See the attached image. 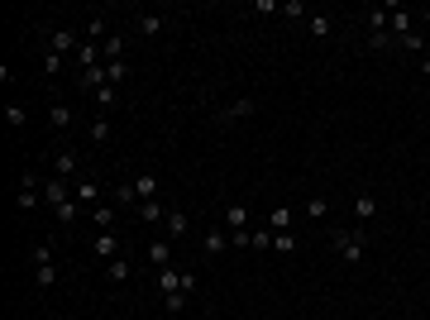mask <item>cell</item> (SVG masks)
Returning a JSON list of instances; mask_svg holds the SVG:
<instances>
[{
    "label": "cell",
    "mask_w": 430,
    "mask_h": 320,
    "mask_svg": "<svg viewBox=\"0 0 430 320\" xmlns=\"http://www.w3.org/2000/svg\"><path fill=\"white\" fill-rule=\"evenodd\" d=\"M106 77H110V87L129 82V62H124V58H120V62H106Z\"/></svg>",
    "instance_id": "obj_31"
},
{
    "label": "cell",
    "mask_w": 430,
    "mask_h": 320,
    "mask_svg": "<svg viewBox=\"0 0 430 320\" xmlns=\"http://www.w3.org/2000/svg\"><path fill=\"white\" fill-rule=\"evenodd\" d=\"M187 229H192V215L182 206H168V239H187Z\"/></svg>",
    "instance_id": "obj_8"
},
{
    "label": "cell",
    "mask_w": 430,
    "mask_h": 320,
    "mask_svg": "<svg viewBox=\"0 0 430 320\" xmlns=\"http://www.w3.org/2000/svg\"><path fill=\"white\" fill-rule=\"evenodd\" d=\"M363 43H368L373 53H387V48H397V38H392V29H378V34H368Z\"/></svg>",
    "instance_id": "obj_25"
},
{
    "label": "cell",
    "mask_w": 430,
    "mask_h": 320,
    "mask_svg": "<svg viewBox=\"0 0 430 320\" xmlns=\"http://www.w3.org/2000/svg\"><path fill=\"white\" fill-rule=\"evenodd\" d=\"M426 43H430V38L421 34V29H416V34H407V38H397V48H411V53H421Z\"/></svg>",
    "instance_id": "obj_37"
},
{
    "label": "cell",
    "mask_w": 430,
    "mask_h": 320,
    "mask_svg": "<svg viewBox=\"0 0 430 320\" xmlns=\"http://www.w3.org/2000/svg\"><path fill=\"white\" fill-rule=\"evenodd\" d=\"M91 249H96V253H101V258H120V249H124V244H120V234H115V229H96V239H91Z\"/></svg>",
    "instance_id": "obj_7"
},
{
    "label": "cell",
    "mask_w": 430,
    "mask_h": 320,
    "mask_svg": "<svg viewBox=\"0 0 430 320\" xmlns=\"http://www.w3.org/2000/svg\"><path fill=\"white\" fill-rule=\"evenodd\" d=\"M91 220L96 229H115V206H91Z\"/></svg>",
    "instance_id": "obj_30"
},
{
    "label": "cell",
    "mask_w": 430,
    "mask_h": 320,
    "mask_svg": "<svg viewBox=\"0 0 430 320\" xmlns=\"http://www.w3.org/2000/svg\"><path fill=\"white\" fill-rule=\"evenodd\" d=\"M278 14H282V19H306V5H302V0H282Z\"/></svg>",
    "instance_id": "obj_32"
},
{
    "label": "cell",
    "mask_w": 430,
    "mask_h": 320,
    "mask_svg": "<svg viewBox=\"0 0 430 320\" xmlns=\"http://www.w3.org/2000/svg\"><path fill=\"white\" fill-rule=\"evenodd\" d=\"M306 29H311V38H335V14H311Z\"/></svg>",
    "instance_id": "obj_17"
},
{
    "label": "cell",
    "mask_w": 430,
    "mask_h": 320,
    "mask_svg": "<svg viewBox=\"0 0 430 320\" xmlns=\"http://www.w3.org/2000/svg\"><path fill=\"white\" fill-rule=\"evenodd\" d=\"M225 229L234 234V229H249V211L244 206H225Z\"/></svg>",
    "instance_id": "obj_23"
},
{
    "label": "cell",
    "mask_w": 430,
    "mask_h": 320,
    "mask_svg": "<svg viewBox=\"0 0 430 320\" xmlns=\"http://www.w3.org/2000/svg\"><path fill=\"white\" fill-rule=\"evenodd\" d=\"M387 24H392V38L416 34V14H411V10H392V19H387Z\"/></svg>",
    "instance_id": "obj_10"
},
{
    "label": "cell",
    "mask_w": 430,
    "mask_h": 320,
    "mask_svg": "<svg viewBox=\"0 0 430 320\" xmlns=\"http://www.w3.org/2000/svg\"><path fill=\"white\" fill-rule=\"evenodd\" d=\"M67 201H77V196H72V187H67L63 177H43V206H53V211H58V206H67Z\"/></svg>",
    "instance_id": "obj_5"
},
{
    "label": "cell",
    "mask_w": 430,
    "mask_h": 320,
    "mask_svg": "<svg viewBox=\"0 0 430 320\" xmlns=\"http://www.w3.org/2000/svg\"><path fill=\"white\" fill-rule=\"evenodd\" d=\"M77 211H82V206H77V201H67V206H58V225H72V220H77Z\"/></svg>",
    "instance_id": "obj_39"
},
{
    "label": "cell",
    "mask_w": 430,
    "mask_h": 320,
    "mask_svg": "<svg viewBox=\"0 0 430 320\" xmlns=\"http://www.w3.org/2000/svg\"><path fill=\"white\" fill-rule=\"evenodd\" d=\"M330 249H335V258L339 263H363V253H368V234L363 229H330Z\"/></svg>",
    "instance_id": "obj_1"
},
{
    "label": "cell",
    "mask_w": 430,
    "mask_h": 320,
    "mask_svg": "<svg viewBox=\"0 0 430 320\" xmlns=\"http://www.w3.org/2000/svg\"><path fill=\"white\" fill-rule=\"evenodd\" d=\"M373 215H378V196L373 192H359L354 196V220H373Z\"/></svg>",
    "instance_id": "obj_18"
},
{
    "label": "cell",
    "mask_w": 430,
    "mask_h": 320,
    "mask_svg": "<svg viewBox=\"0 0 430 320\" xmlns=\"http://www.w3.org/2000/svg\"><path fill=\"white\" fill-rule=\"evenodd\" d=\"M158 187H163V182H158V172H139V177H134L139 206H144V201H158Z\"/></svg>",
    "instance_id": "obj_9"
},
{
    "label": "cell",
    "mask_w": 430,
    "mask_h": 320,
    "mask_svg": "<svg viewBox=\"0 0 430 320\" xmlns=\"http://www.w3.org/2000/svg\"><path fill=\"white\" fill-rule=\"evenodd\" d=\"M77 172H82V158H77L72 148H63V153L53 158V177H63V182H72Z\"/></svg>",
    "instance_id": "obj_6"
},
{
    "label": "cell",
    "mask_w": 430,
    "mask_h": 320,
    "mask_svg": "<svg viewBox=\"0 0 430 320\" xmlns=\"http://www.w3.org/2000/svg\"><path fill=\"white\" fill-rule=\"evenodd\" d=\"M302 215H306V220H325V215H330V201H325V196H311V201L302 206Z\"/></svg>",
    "instance_id": "obj_29"
},
{
    "label": "cell",
    "mask_w": 430,
    "mask_h": 320,
    "mask_svg": "<svg viewBox=\"0 0 430 320\" xmlns=\"http://www.w3.org/2000/svg\"><path fill=\"white\" fill-rule=\"evenodd\" d=\"M115 201H120V206H139V192H134V182H120V187H115Z\"/></svg>",
    "instance_id": "obj_33"
},
{
    "label": "cell",
    "mask_w": 430,
    "mask_h": 320,
    "mask_svg": "<svg viewBox=\"0 0 430 320\" xmlns=\"http://www.w3.org/2000/svg\"><path fill=\"white\" fill-rule=\"evenodd\" d=\"M196 287H201V277H196V273H177V268H158V292H163V297H172V292H187V297H192Z\"/></svg>",
    "instance_id": "obj_2"
},
{
    "label": "cell",
    "mask_w": 430,
    "mask_h": 320,
    "mask_svg": "<svg viewBox=\"0 0 430 320\" xmlns=\"http://www.w3.org/2000/svg\"><path fill=\"white\" fill-rule=\"evenodd\" d=\"M106 277H110V282H129V277H134V263H129L124 253H120V258H110V263H106Z\"/></svg>",
    "instance_id": "obj_16"
},
{
    "label": "cell",
    "mask_w": 430,
    "mask_h": 320,
    "mask_svg": "<svg viewBox=\"0 0 430 320\" xmlns=\"http://www.w3.org/2000/svg\"><path fill=\"white\" fill-rule=\"evenodd\" d=\"M426 282H430V277H426Z\"/></svg>",
    "instance_id": "obj_44"
},
{
    "label": "cell",
    "mask_w": 430,
    "mask_h": 320,
    "mask_svg": "<svg viewBox=\"0 0 430 320\" xmlns=\"http://www.w3.org/2000/svg\"><path fill=\"white\" fill-rule=\"evenodd\" d=\"M421 19H426V29H430V10H421Z\"/></svg>",
    "instance_id": "obj_42"
},
{
    "label": "cell",
    "mask_w": 430,
    "mask_h": 320,
    "mask_svg": "<svg viewBox=\"0 0 430 320\" xmlns=\"http://www.w3.org/2000/svg\"><path fill=\"white\" fill-rule=\"evenodd\" d=\"M72 119H77V110L72 106H53L48 110V124H53V129H72Z\"/></svg>",
    "instance_id": "obj_21"
},
{
    "label": "cell",
    "mask_w": 430,
    "mask_h": 320,
    "mask_svg": "<svg viewBox=\"0 0 430 320\" xmlns=\"http://www.w3.org/2000/svg\"><path fill=\"white\" fill-rule=\"evenodd\" d=\"M134 29H139L144 38H158V34L168 29V14H139V19H134Z\"/></svg>",
    "instance_id": "obj_11"
},
{
    "label": "cell",
    "mask_w": 430,
    "mask_h": 320,
    "mask_svg": "<svg viewBox=\"0 0 430 320\" xmlns=\"http://www.w3.org/2000/svg\"><path fill=\"white\" fill-rule=\"evenodd\" d=\"M82 38H87V34H77V29H67V24H63V29H53V34H48V53H58V58H63V53H72V58H77Z\"/></svg>",
    "instance_id": "obj_3"
},
{
    "label": "cell",
    "mask_w": 430,
    "mask_h": 320,
    "mask_svg": "<svg viewBox=\"0 0 430 320\" xmlns=\"http://www.w3.org/2000/svg\"><path fill=\"white\" fill-rule=\"evenodd\" d=\"M139 220H144V225H158V220H168V206H163V201H144V206H139Z\"/></svg>",
    "instance_id": "obj_24"
},
{
    "label": "cell",
    "mask_w": 430,
    "mask_h": 320,
    "mask_svg": "<svg viewBox=\"0 0 430 320\" xmlns=\"http://www.w3.org/2000/svg\"><path fill=\"white\" fill-rule=\"evenodd\" d=\"M201 249H206L211 258H220V253L229 249V229H206V239H201Z\"/></svg>",
    "instance_id": "obj_14"
},
{
    "label": "cell",
    "mask_w": 430,
    "mask_h": 320,
    "mask_svg": "<svg viewBox=\"0 0 430 320\" xmlns=\"http://www.w3.org/2000/svg\"><path fill=\"white\" fill-rule=\"evenodd\" d=\"M29 258H34V268H48V263H53V244H34Z\"/></svg>",
    "instance_id": "obj_34"
},
{
    "label": "cell",
    "mask_w": 430,
    "mask_h": 320,
    "mask_svg": "<svg viewBox=\"0 0 430 320\" xmlns=\"http://www.w3.org/2000/svg\"><path fill=\"white\" fill-rule=\"evenodd\" d=\"M387 19H392V10H383V5H368V10H363V24H368V34L387 29Z\"/></svg>",
    "instance_id": "obj_19"
},
{
    "label": "cell",
    "mask_w": 430,
    "mask_h": 320,
    "mask_svg": "<svg viewBox=\"0 0 430 320\" xmlns=\"http://www.w3.org/2000/svg\"><path fill=\"white\" fill-rule=\"evenodd\" d=\"M297 225V211L292 206H273V215H268V229L273 234H282V229H292Z\"/></svg>",
    "instance_id": "obj_13"
},
{
    "label": "cell",
    "mask_w": 430,
    "mask_h": 320,
    "mask_svg": "<svg viewBox=\"0 0 430 320\" xmlns=\"http://www.w3.org/2000/svg\"><path fill=\"white\" fill-rule=\"evenodd\" d=\"M258 115V101L253 96H239V101H229V106H220L215 110V119L220 124H234V119H253Z\"/></svg>",
    "instance_id": "obj_4"
},
{
    "label": "cell",
    "mask_w": 430,
    "mask_h": 320,
    "mask_svg": "<svg viewBox=\"0 0 430 320\" xmlns=\"http://www.w3.org/2000/svg\"><path fill=\"white\" fill-rule=\"evenodd\" d=\"M148 263H153V268H172V244L153 239V244H148Z\"/></svg>",
    "instance_id": "obj_20"
},
{
    "label": "cell",
    "mask_w": 430,
    "mask_h": 320,
    "mask_svg": "<svg viewBox=\"0 0 430 320\" xmlns=\"http://www.w3.org/2000/svg\"><path fill=\"white\" fill-rule=\"evenodd\" d=\"M187 301H192V297H187V292H172V297H163V306H168V311H172V316H177V311H187Z\"/></svg>",
    "instance_id": "obj_38"
},
{
    "label": "cell",
    "mask_w": 430,
    "mask_h": 320,
    "mask_svg": "<svg viewBox=\"0 0 430 320\" xmlns=\"http://www.w3.org/2000/svg\"><path fill=\"white\" fill-rule=\"evenodd\" d=\"M273 249H278V253H297V249H302L297 229H282V234H273Z\"/></svg>",
    "instance_id": "obj_26"
},
{
    "label": "cell",
    "mask_w": 430,
    "mask_h": 320,
    "mask_svg": "<svg viewBox=\"0 0 430 320\" xmlns=\"http://www.w3.org/2000/svg\"><path fill=\"white\" fill-rule=\"evenodd\" d=\"M77 82H82V91H101V87H110V77H106V62H101V67H87V72H82Z\"/></svg>",
    "instance_id": "obj_15"
},
{
    "label": "cell",
    "mask_w": 430,
    "mask_h": 320,
    "mask_svg": "<svg viewBox=\"0 0 430 320\" xmlns=\"http://www.w3.org/2000/svg\"><path fill=\"white\" fill-rule=\"evenodd\" d=\"M101 53H106V62H120L124 58V34H110L106 43H101Z\"/></svg>",
    "instance_id": "obj_28"
},
{
    "label": "cell",
    "mask_w": 430,
    "mask_h": 320,
    "mask_svg": "<svg viewBox=\"0 0 430 320\" xmlns=\"http://www.w3.org/2000/svg\"><path fill=\"white\" fill-rule=\"evenodd\" d=\"M91 101H96L101 110H110L115 101H120V91H115V87H101V91H91Z\"/></svg>",
    "instance_id": "obj_36"
},
{
    "label": "cell",
    "mask_w": 430,
    "mask_h": 320,
    "mask_svg": "<svg viewBox=\"0 0 430 320\" xmlns=\"http://www.w3.org/2000/svg\"><path fill=\"white\" fill-rule=\"evenodd\" d=\"M421 67H426V72H430V53H426V62H421Z\"/></svg>",
    "instance_id": "obj_43"
},
{
    "label": "cell",
    "mask_w": 430,
    "mask_h": 320,
    "mask_svg": "<svg viewBox=\"0 0 430 320\" xmlns=\"http://www.w3.org/2000/svg\"><path fill=\"white\" fill-rule=\"evenodd\" d=\"M43 72L58 77V72H63V58H58V53H43Z\"/></svg>",
    "instance_id": "obj_41"
},
{
    "label": "cell",
    "mask_w": 430,
    "mask_h": 320,
    "mask_svg": "<svg viewBox=\"0 0 430 320\" xmlns=\"http://www.w3.org/2000/svg\"><path fill=\"white\" fill-rule=\"evenodd\" d=\"M72 196H77V206H101V187H96L91 177H82V182L72 187Z\"/></svg>",
    "instance_id": "obj_12"
},
{
    "label": "cell",
    "mask_w": 430,
    "mask_h": 320,
    "mask_svg": "<svg viewBox=\"0 0 430 320\" xmlns=\"http://www.w3.org/2000/svg\"><path fill=\"white\" fill-rule=\"evenodd\" d=\"M87 134H91V144H110V134H115V124H110L106 115H101V119H91V124H87Z\"/></svg>",
    "instance_id": "obj_22"
},
{
    "label": "cell",
    "mask_w": 430,
    "mask_h": 320,
    "mask_svg": "<svg viewBox=\"0 0 430 320\" xmlns=\"http://www.w3.org/2000/svg\"><path fill=\"white\" fill-rule=\"evenodd\" d=\"M34 282H38L43 292H48V287L58 282V263H48V268H34Z\"/></svg>",
    "instance_id": "obj_35"
},
{
    "label": "cell",
    "mask_w": 430,
    "mask_h": 320,
    "mask_svg": "<svg viewBox=\"0 0 430 320\" xmlns=\"http://www.w3.org/2000/svg\"><path fill=\"white\" fill-rule=\"evenodd\" d=\"M5 124H10V129H24V124H29V110L19 106V101H10V106H5Z\"/></svg>",
    "instance_id": "obj_27"
},
{
    "label": "cell",
    "mask_w": 430,
    "mask_h": 320,
    "mask_svg": "<svg viewBox=\"0 0 430 320\" xmlns=\"http://www.w3.org/2000/svg\"><path fill=\"white\" fill-rule=\"evenodd\" d=\"M249 249H273V229H268V225L253 229V244H249Z\"/></svg>",
    "instance_id": "obj_40"
}]
</instances>
